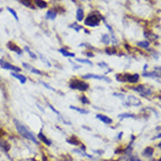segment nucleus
<instances>
[{
	"label": "nucleus",
	"instance_id": "nucleus-8",
	"mask_svg": "<svg viewBox=\"0 0 161 161\" xmlns=\"http://www.w3.org/2000/svg\"><path fill=\"white\" fill-rule=\"evenodd\" d=\"M127 99H128V104L129 105H133V106H140L141 105V101L139 99H137L135 96H133V95H129Z\"/></svg>",
	"mask_w": 161,
	"mask_h": 161
},
{
	"label": "nucleus",
	"instance_id": "nucleus-22",
	"mask_svg": "<svg viewBox=\"0 0 161 161\" xmlns=\"http://www.w3.org/2000/svg\"><path fill=\"white\" fill-rule=\"evenodd\" d=\"M119 118L120 119H126V118H135L132 113H122V114H119Z\"/></svg>",
	"mask_w": 161,
	"mask_h": 161
},
{
	"label": "nucleus",
	"instance_id": "nucleus-19",
	"mask_svg": "<svg viewBox=\"0 0 161 161\" xmlns=\"http://www.w3.org/2000/svg\"><path fill=\"white\" fill-rule=\"evenodd\" d=\"M68 144H71V145H75V146H79L80 145V141L77 139V138H71V139H67L66 140Z\"/></svg>",
	"mask_w": 161,
	"mask_h": 161
},
{
	"label": "nucleus",
	"instance_id": "nucleus-11",
	"mask_svg": "<svg viewBox=\"0 0 161 161\" xmlns=\"http://www.w3.org/2000/svg\"><path fill=\"white\" fill-rule=\"evenodd\" d=\"M153 153H154V150H153L152 147H146L145 151L142 152V157H145V158H151V157L153 155Z\"/></svg>",
	"mask_w": 161,
	"mask_h": 161
},
{
	"label": "nucleus",
	"instance_id": "nucleus-14",
	"mask_svg": "<svg viewBox=\"0 0 161 161\" xmlns=\"http://www.w3.org/2000/svg\"><path fill=\"white\" fill-rule=\"evenodd\" d=\"M46 18H47V19H50V20L55 19V18H57V12H55V11H53V9L47 11V13H46Z\"/></svg>",
	"mask_w": 161,
	"mask_h": 161
},
{
	"label": "nucleus",
	"instance_id": "nucleus-39",
	"mask_svg": "<svg viewBox=\"0 0 161 161\" xmlns=\"http://www.w3.org/2000/svg\"><path fill=\"white\" fill-rule=\"evenodd\" d=\"M122 135H124V133H122V132H121V133H119V135H118V139H120Z\"/></svg>",
	"mask_w": 161,
	"mask_h": 161
},
{
	"label": "nucleus",
	"instance_id": "nucleus-40",
	"mask_svg": "<svg viewBox=\"0 0 161 161\" xmlns=\"http://www.w3.org/2000/svg\"><path fill=\"white\" fill-rule=\"evenodd\" d=\"M4 134H5V132H4V131H1V129H0V135H4Z\"/></svg>",
	"mask_w": 161,
	"mask_h": 161
},
{
	"label": "nucleus",
	"instance_id": "nucleus-33",
	"mask_svg": "<svg viewBox=\"0 0 161 161\" xmlns=\"http://www.w3.org/2000/svg\"><path fill=\"white\" fill-rule=\"evenodd\" d=\"M41 83H42V85H44V86H45V87H46V88H48V89H51V91H54V92H55V89H54V88H53V87H51V86H50V85H47V83H46V82H44V81H41Z\"/></svg>",
	"mask_w": 161,
	"mask_h": 161
},
{
	"label": "nucleus",
	"instance_id": "nucleus-24",
	"mask_svg": "<svg viewBox=\"0 0 161 161\" xmlns=\"http://www.w3.org/2000/svg\"><path fill=\"white\" fill-rule=\"evenodd\" d=\"M7 11H8V12H9V13H11L13 17H14V19H15L17 21L19 20V18H18V15H17V12H15L13 8H11V7H7Z\"/></svg>",
	"mask_w": 161,
	"mask_h": 161
},
{
	"label": "nucleus",
	"instance_id": "nucleus-27",
	"mask_svg": "<svg viewBox=\"0 0 161 161\" xmlns=\"http://www.w3.org/2000/svg\"><path fill=\"white\" fill-rule=\"evenodd\" d=\"M116 80L120 81V82H126V78H125V74H118V75H116Z\"/></svg>",
	"mask_w": 161,
	"mask_h": 161
},
{
	"label": "nucleus",
	"instance_id": "nucleus-36",
	"mask_svg": "<svg viewBox=\"0 0 161 161\" xmlns=\"http://www.w3.org/2000/svg\"><path fill=\"white\" fill-rule=\"evenodd\" d=\"M129 161H141V160H140L139 158H137V157H132V155H131V157H129Z\"/></svg>",
	"mask_w": 161,
	"mask_h": 161
},
{
	"label": "nucleus",
	"instance_id": "nucleus-20",
	"mask_svg": "<svg viewBox=\"0 0 161 161\" xmlns=\"http://www.w3.org/2000/svg\"><path fill=\"white\" fill-rule=\"evenodd\" d=\"M19 1H20V2L22 4V5H25L26 7H29L31 9H33V8H34V6L32 5V2H31V0H19Z\"/></svg>",
	"mask_w": 161,
	"mask_h": 161
},
{
	"label": "nucleus",
	"instance_id": "nucleus-16",
	"mask_svg": "<svg viewBox=\"0 0 161 161\" xmlns=\"http://www.w3.org/2000/svg\"><path fill=\"white\" fill-rule=\"evenodd\" d=\"M34 2H35V5H37L39 8H45V7H47V2L44 1V0H34Z\"/></svg>",
	"mask_w": 161,
	"mask_h": 161
},
{
	"label": "nucleus",
	"instance_id": "nucleus-29",
	"mask_svg": "<svg viewBox=\"0 0 161 161\" xmlns=\"http://www.w3.org/2000/svg\"><path fill=\"white\" fill-rule=\"evenodd\" d=\"M77 61H79V63H81V64H86V65L92 66V63H91L89 60H87V59H77Z\"/></svg>",
	"mask_w": 161,
	"mask_h": 161
},
{
	"label": "nucleus",
	"instance_id": "nucleus-38",
	"mask_svg": "<svg viewBox=\"0 0 161 161\" xmlns=\"http://www.w3.org/2000/svg\"><path fill=\"white\" fill-rule=\"evenodd\" d=\"M160 138H161V133H159V134H158V135H155V137H154L153 139L155 140V139H160Z\"/></svg>",
	"mask_w": 161,
	"mask_h": 161
},
{
	"label": "nucleus",
	"instance_id": "nucleus-31",
	"mask_svg": "<svg viewBox=\"0 0 161 161\" xmlns=\"http://www.w3.org/2000/svg\"><path fill=\"white\" fill-rule=\"evenodd\" d=\"M80 101L82 102V104H86V105H88V104H89V100H88V99H87L85 95H82V96H81Z\"/></svg>",
	"mask_w": 161,
	"mask_h": 161
},
{
	"label": "nucleus",
	"instance_id": "nucleus-15",
	"mask_svg": "<svg viewBox=\"0 0 161 161\" xmlns=\"http://www.w3.org/2000/svg\"><path fill=\"white\" fill-rule=\"evenodd\" d=\"M0 148H1L4 152H8V151H9V145H8L6 141L0 140Z\"/></svg>",
	"mask_w": 161,
	"mask_h": 161
},
{
	"label": "nucleus",
	"instance_id": "nucleus-26",
	"mask_svg": "<svg viewBox=\"0 0 161 161\" xmlns=\"http://www.w3.org/2000/svg\"><path fill=\"white\" fill-rule=\"evenodd\" d=\"M153 74H154V77H160L161 78V67H157L153 71Z\"/></svg>",
	"mask_w": 161,
	"mask_h": 161
},
{
	"label": "nucleus",
	"instance_id": "nucleus-3",
	"mask_svg": "<svg viewBox=\"0 0 161 161\" xmlns=\"http://www.w3.org/2000/svg\"><path fill=\"white\" fill-rule=\"evenodd\" d=\"M99 24H100V19L95 14H91L85 19V25H87V26L94 27V26H98Z\"/></svg>",
	"mask_w": 161,
	"mask_h": 161
},
{
	"label": "nucleus",
	"instance_id": "nucleus-10",
	"mask_svg": "<svg viewBox=\"0 0 161 161\" xmlns=\"http://www.w3.org/2000/svg\"><path fill=\"white\" fill-rule=\"evenodd\" d=\"M7 46H8V48H9L11 51H14V52H15L17 54H19V55H22V51H21V50H20V48L18 47V46H15L14 44L9 42V44H8Z\"/></svg>",
	"mask_w": 161,
	"mask_h": 161
},
{
	"label": "nucleus",
	"instance_id": "nucleus-25",
	"mask_svg": "<svg viewBox=\"0 0 161 161\" xmlns=\"http://www.w3.org/2000/svg\"><path fill=\"white\" fill-rule=\"evenodd\" d=\"M138 46H140V47H142V48H148L150 44H148L147 41H140V42H138Z\"/></svg>",
	"mask_w": 161,
	"mask_h": 161
},
{
	"label": "nucleus",
	"instance_id": "nucleus-5",
	"mask_svg": "<svg viewBox=\"0 0 161 161\" xmlns=\"http://www.w3.org/2000/svg\"><path fill=\"white\" fill-rule=\"evenodd\" d=\"M0 66H1L2 68H5V70H9V71H12V72H20V68H19V67L11 65V64L6 63V61L2 60V59L0 60Z\"/></svg>",
	"mask_w": 161,
	"mask_h": 161
},
{
	"label": "nucleus",
	"instance_id": "nucleus-2",
	"mask_svg": "<svg viewBox=\"0 0 161 161\" xmlns=\"http://www.w3.org/2000/svg\"><path fill=\"white\" fill-rule=\"evenodd\" d=\"M70 87L72 89H78V91H81V92H85L88 89V83L85 82L82 80H72L70 82Z\"/></svg>",
	"mask_w": 161,
	"mask_h": 161
},
{
	"label": "nucleus",
	"instance_id": "nucleus-4",
	"mask_svg": "<svg viewBox=\"0 0 161 161\" xmlns=\"http://www.w3.org/2000/svg\"><path fill=\"white\" fill-rule=\"evenodd\" d=\"M133 89H134L135 92L140 93L141 95H145V96H147V95H151V94H152V89H151L150 87L145 86V85H139V86L134 87Z\"/></svg>",
	"mask_w": 161,
	"mask_h": 161
},
{
	"label": "nucleus",
	"instance_id": "nucleus-7",
	"mask_svg": "<svg viewBox=\"0 0 161 161\" xmlns=\"http://www.w3.org/2000/svg\"><path fill=\"white\" fill-rule=\"evenodd\" d=\"M125 78H126V82H132V83H134V82H138V81H139L140 75L137 74V73H134V74H125Z\"/></svg>",
	"mask_w": 161,
	"mask_h": 161
},
{
	"label": "nucleus",
	"instance_id": "nucleus-21",
	"mask_svg": "<svg viewBox=\"0 0 161 161\" xmlns=\"http://www.w3.org/2000/svg\"><path fill=\"white\" fill-rule=\"evenodd\" d=\"M82 19H83V12H82L81 8H78V9H77V20H78V21H81Z\"/></svg>",
	"mask_w": 161,
	"mask_h": 161
},
{
	"label": "nucleus",
	"instance_id": "nucleus-28",
	"mask_svg": "<svg viewBox=\"0 0 161 161\" xmlns=\"http://www.w3.org/2000/svg\"><path fill=\"white\" fill-rule=\"evenodd\" d=\"M109 41H111L109 35H108V34H104V35H102V42H104V44H108Z\"/></svg>",
	"mask_w": 161,
	"mask_h": 161
},
{
	"label": "nucleus",
	"instance_id": "nucleus-6",
	"mask_svg": "<svg viewBox=\"0 0 161 161\" xmlns=\"http://www.w3.org/2000/svg\"><path fill=\"white\" fill-rule=\"evenodd\" d=\"M82 79H98V80H105L109 82L108 78H106L104 75H96V74H86V75H82Z\"/></svg>",
	"mask_w": 161,
	"mask_h": 161
},
{
	"label": "nucleus",
	"instance_id": "nucleus-1",
	"mask_svg": "<svg viewBox=\"0 0 161 161\" xmlns=\"http://www.w3.org/2000/svg\"><path fill=\"white\" fill-rule=\"evenodd\" d=\"M14 125H15V128H17V131L19 132V134L20 135H22L25 139H27V140H29V141H32V142H34V144H38L39 141L37 140V138L32 134V132H29L22 124H20V121H18L17 119H14Z\"/></svg>",
	"mask_w": 161,
	"mask_h": 161
},
{
	"label": "nucleus",
	"instance_id": "nucleus-30",
	"mask_svg": "<svg viewBox=\"0 0 161 161\" xmlns=\"http://www.w3.org/2000/svg\"><path fill=\"white\" fill-rule=\"evenodd\" d=\"M39 58H40V59H41V60H42V61H44V63H45V64H46V65H47L48 67L51 66V64H50V61H48V60H47V59H46V58H45L44 55H41V54H39Z\"/></svg>",
	"mask_w": 161,
	"mask_h": 161
},
{
	"label": "nucleus",
	"instance_id": "nucleus-18",
	"mask_svg": "<svg viewBox=\"0 0 161 161\" xmlns=\"http://www.w3.org/2000/svg\"><path fill=\"white\" fill-rule=\"evenodd\" d=\"M71 109H74V111H77V112H79L80 114H88V113H89L87 109H82L80 107H75V106H71Z\"/></svg>",
	"mask_w": 161,
	"mask_h": 161
},
{
	"label": "nucleus",
	"instance_id": "nucleus-23",
	"mask_svg": "<svg viewBox=\"0 0 161 161\" xmlns=\"http://www.w3.org/2000/svg\"><path fill=\"white\" fill-rule=\"evenodd\" d=\"M25 51H26V52L29 54V57H31L32 59H34V60H37V59H38V57H37V55H35V54H34V53H33V52H32V51H31L28 47H25Z\"/></svg>",
	"mask_w": 161,
	"mask_h": 161
},
{
	"label": "nucleus",
	"instance_id": "nucleus-12",
	"mask_svg": "<svg viewBox=\"0 0 161 161\" xmlns=\"http://www.w3.org/2000/svg\"><path fill=\"white\" fill-rule=\"evenodd\" d=\"M38 138H39V140H40V141H42L45 145H47V146H51V145H52L51 140H50V139H47V138H46V137H45L42 133H39V134H38Z\"/></svg>",
	"mask_w": 161,
	"mask_h": 161
},
{
	"label": "nucleus",
	"instance_id": "nucleus-37",
	"mask_svg": "<svg viewBox=\"0 0 161 161\" xmlns=\"http://www.w3.org/2000/svg\"><path fill=\"white\" fill-rule=\"evenodd\" d=\"M99 66H100V67H107V64H106V63H100Z\"/></svg>",
	"mask_w": 161,
	"mask_h": 161
},
{
	"label": "nucleus",
	"instance_id": "nucleus-32",
	"mask_svg": "<svg viewBox=\"0 0 161 161\" xmlns=\"http://www.w3.org/2000/svg\"><path fill=\"white\" fill-rule=\"evenodd\" d=\"M31 72H32V73H34V74H38V75H40V74H41V72H40L39 70H37V68H33V67L31 68Z\"/></svg>",
	"mask_w": 161,
	"mask_h": 161
},
{
	"label": "nucleus",
	"instance_id": "nucleus-9",
	"mask_svg": "<svg viewBox=\"0 0 161 161\" xmlns=\"http://www.w3.org/2000/svg\"><path fill=\"white\" fill-rule=\"evenodd\" d=\"M96 119L101 120L102 122H105V124H107V125H109V124L113 122L111 118H108V116H106V115H104V114H96Z\"/></svg>",
	"mask_w": 161,
	"mask_h": 161
},
{
	"label": "nucleus",
	"instance_id": "nucleus-35",
	"mask_svg": "<svg viewBox=\"0 0 161 161\" xmlns=\"http://www.w3.org/2000/svg\"><path fill=\"white\" fill-rule=\"evenodd\" d=\"M22 66H24L26 70H29V71H31V68H32L31 65H28V64H26V63H22Z\"/></svg>",
	"mask_w": 161,
	"mask_h": 161
},
{
	"label": "nucleus",
	"instance_id": "nucleus-34",
	"mask_svg": "<svg viewBox=\"0 0 161 161\" xmlns=\"http://www.w3.org/2000/svg\"><path fill=\"white\" fill-rule=\"evenodd\" d=\"M106 52H107L108 54H114V53H115V50H114V48H107Z\"/></svg>",
	"mask_w": 161,
	"mask_h": 161
},
{
	"label": "nucleus",
	"instance_id": "nucleus-41",
	"mask_svg": "<svg viewBox=\"0 0 161 161\" xmlns=\"http://www.w3.org/2000/svg\"><path fill=\"white\" fill-rule=\"evenodd\" d=\"M158 147H159V148H161V141L159 142V144H158Z\"/></svg>",
	"mask_w": 161,
	"mask_h": 161
},
{
	"label": "nucleus",
	"instance_id": "nucleus-13",
	"mask_svg": "<svg viewBox=\"0 0 161 161\" xmlns=\"http://www.w3.org/2000/svg\"><path fill=\"white\" fill-rule=\"evenodd\" d=\"M11 75H13L15 79H18V80L20 81L21 83H25L26 81H27V79H26V77H24V75H21V74H19V73H15V72H12L11 73Z\"/></svg>",
	"mask_w": 161,
	"mask_h": 161
},
{
	"label": "nucleus",
	"instance_id": "nucleus-17",
	"mask_svg": "<svg viewBox=\"0 0 161 161\" xmlns=\"http://www.w3.org/2000/svg\"><path fill=\"white\" fill-rule=\"evenodd\" d=\"M59 52H60L63 55H65V57H71V58L75 57V54H74V53H71V52H68V51H66V50H64V48L59 50Z\"/></svg>",
	"mask_w": 161,
	"mask_h": 161
}]
</instances>
